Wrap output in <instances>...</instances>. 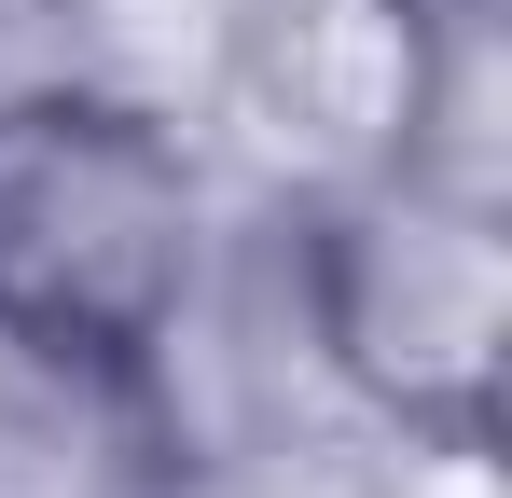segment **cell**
<instances>
[{
  "instance_id": "1",
  "label": "cell",
  "mask_w": 512,
  "mask_h": 498,
  "mask_svg": "<svg viewBox=\"0 0 512 498\" xmlns=\"http://www.w3.org/2000/svg\"><path fill=\"white\" fill-rule=\"evenodd\" d=\"M208 277V180L139 97L14 83L0 97V305L167 360Z\"/></svg>"
},
{
  "instance_id": "2",
  "label": "cell",
  "mask_w": 512,
  "mask_h": 498,
  "mask_svg": "<svg viewBox=\"0 0 512 498\" xmlns=\"http://www.w3.org/2000/svg\"><path fill=\"white\" fill-rule=\"evenodd\" d=\"M305 319L360 402L388 415H485L512 346V249L485 194H443L416 166H360L319 222L305 263Z\"/></svg>"
},
{
  "instance_id": "3",
  "label": "cell",
  "mask_w": 512,
  "mask_h": 498,
  "mask_svg": "<svg viewBox=\"0 0 512 498\" xmlns=\"http://www.w3.org/2000/svg\"><path fill=\"white\" fill-rule=\"evenodd\" d=\"M0 498H180L167 360L0 305Z\"/></svg>"
},
{
  "instance_id": "4",
  "label": "cell",
  "mask_w": 512,
  "mask_h": 498,
  "mask_svg": "<svg viewBox=\"0 0 512 498\" xmlns=\"http://www.w3.org/2000/svg\"><path fill=\"white\" fill-rule=\"evenodd\" d=\"M374 498H499V429L485 415H402L374 457Z\"/></svg>"
}]
</instances>
